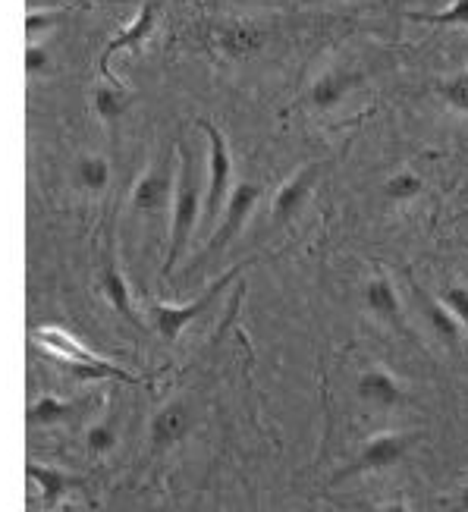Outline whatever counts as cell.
<instances>
[{"label": "cell", "instance_id": "6da1fadb", "mask_svg": "<svg viewBox=\"0 0 468 512\" xmlns=\"http://www.w3.org/2000/svg\"><path fill=\"white\" fill-rule=\"evenodd\" d=\"M176 151H180V170H176L173 198H170V246H167V261H164V277H170L176 261L186 255L189 239L198 227V217H202V189H198V180H195L192 154L186 145H180Z\"/></svg>", "mask_w": 468, "mask_h": 512}, {"label": "cell", "instance_id": "7a4b0ae2", "mask_svg": "<svg viewBox=\"0 0 468 512\" xmlns=\"http://www.w3.org/2000/svg\"><path fill=\"white\" fill-rule=\"evenodd\" d=\"M198 129L208 136V192L202 198V205H205L202 220L208 227H214V220L224 211V202L233 189V154H230L224 132L211 120H198Z\"/></svg>", "mask_w": 468, "mask_h": 512}, {"label": "cell", "instance_id": "3957f363", "mask_svg": "<svg viewBox=\"0 0 468 512\" xmlns=\"http://www.w3.org/2000/svg\"><path fill=\"white\" fill-rule=\"evenodd\" d=\"M412 447V437L409 434H399V431H387V434H377L371 437L365 447L359 450L346 469H340L337 475L330 478V484H340L346 478H355V475H365V472H387L393 465H399L406 459Z\"/></svg>", "mask_w": 468, "mask_h": 512}, {"label": "cell", "instance_id": "277c9868", "mask_svg": "<svg viewBox=\"0 0 468 512\" xmlns=\"http://www.w3.org/2000/svg\"><path fill=\"white\" fill-rule=\"evenodd\" d=\"M242 267H245V264H236L233 271H227L217 283H211V286L205 289V296L192 299L189 305H151V318H154V327H158L161 337L170 340V343H173L176 337H180V333H183L198 315H205V311L214 305V299L233 283V277L242 274Z\"/></svg>", "mask_w": 468, "mask_h": 512}, {"label": "cell", "instance_id": "5b68a950", "mask_svg": "<svg viewBox=\"0 0 468 512\" xmlns=\"http://www.w3.org/2000/svg\"><path fill=\"white\" fill-rule=\"evenodd\" d=\"M261 202V186L258 183H239L230 189L227 202H224V211L214 220V236L208 239V249L205 255H214V252H224L230 242L242 233L245 220L252 217L255 205Z\"/></svg>", "mask_w": 468, "mask_h": 512}, {"label": "cell", "instance_id": "8992f818", "mask_svg": "<svg viewBox=\"0 0 468 512\" xmlns=\"http://www.w3.org/2000/svg\"><path fill=\"white\" fill-rule=\"evenodd\" d=\"M35 340L41 346H48V352L60 355V359L70 365L76 374H82V377H104V374H110V377H129L126 371L101 362L95 352H88L79 340H73L70 333H63V330H54V327L51 330H38Z\"/></svg>", "mask_w": 468, "mask_h": 512}, {"label": "cell", "instance_id": "52a82bcc", "mask_svg": "<svg viewBox=\"0 0 468 512\" xmlns=\"http://www.w3.org/2000/svg\"><path fill=\"white\" fill-rule=\"evenodd\" d=\"M318 173H321L318 164H308V167L296 170V173L289 176V180L277 189L274 202H271V217H274V224H289V220H293V217L305 208V202L311 198V192H315Z\"/></svg>", "mask_w": 468, "mask_h": 512}, {"label": "cell", "instance_id": "ba28073f", "mask_svg": "<svg viewBox=\"0 0 468 512\" xmlns=\"http://www.w3.org/2000/svg\"><path fill=\"white\" fill-rule=\"evenodd\" d=\"M192 431V412L186 403H167L158 415L151 418V431H148V443L154 453H167L176 443H183L186 434Z\"/></svg>", "mask_w": 468, "mask_h": 512}, {"label": "cell", "instance_id": "9c48e42d", "mask_svg": "<svg viewBox=\"0 0 468 512\" xmlns=\"http://www.w3.org/2000/svg\"><path fill=\"white\" fill-rule=\"evenodd\" d=\"M365 82L359 70H327L308 88V104L315 110H337L355 88Z\"/></svg>", "mask_w": 468, "mask_h": 512}, {"label": "cell", "instance_id": "30bf717a", "mask_svg": "<svg viewBox=\"0 0 468 512\" xmlns=\"http://www.w3.org/2000/svg\"><path fill=\"white\" fill-rule=\"evenodd\" d=\"M362 403L374 409H399L406 403V390L396 381V374L387 368H368L359 374V384H355Z\"/></svg>", "mask_w": 468, "mask_h": 512}, {"label": "cell", "instance_id": "8fae6325", "mask_svg": "<svg viewBox=\"0 0 468 512\" xmlns=\"http://www.w3.org/2000/svg\"><path fill=\"white\" fill-rule=\"evenodd\" d=\"M173 198V176L167 167H151L132 189V205L142 214H158Z\"/></svg>", "mask_w": 468, "mask_h": 512}, {"label": "cell", "instance_id": "7c38bea8", "mask_svg": "<svg viewBox=\"0 0 468 512\" xmlns=\"http://www.w3.org/2000/svg\"><path fill=\"white\" fill-rule=\"evenodd\" d=\"M365 305L374 318H381L384 324L403 330V302H399V293L390 277L377 274L365 283Z\"/></svg>", "mask_w": 468, "mask_h": 512}, {"label": "cell", "instance_id": "4fadbf2b", "mask_svg": "<svg viewBox=\"0 0 468 512\" xmlns=\"http://www.w3.org/2000/svg\"><path fill=\"white\" fill-rule=\"evenodd\" d=\"M412 289H415V296H418V302H421V315H425L431 333H434V337H437L443 346L456 349V346L462 343V327H459L456 315H453V311H450L447 305H440L437 299H431L418 283H412Z\"/></svg>", "mask_w": 468, "mask_h": 512}, {"label": "cell", "instance_id": "5bb4252c", "mask_svg": "<svg viewBox=\"0 0 468 512\" xmlns=\"http://www.w3.org/2000/svg\"><path fill=\"white\" fill-rule=\"evenodd\" d=\"M264 29L255 22H227L217 29V48L227 57H252L264 48Z\"/></svg>", "mask_w": 468, "mask_h": 512}, {"label": "cell", "instance_id": "9a60e30c", "mask_svg": "<svg viewBox=\"0 0 468 512\" xmlns=\"http://www.w3.org/2000/svg\"><path fill=\"white\" fill-rule=\"evenodd\" d=\"M101 289H104L107 302L114 305V311H117L120 318H126L129 324L142 327V318L136 315V308H132V296H129V289H126V277L117 271V264H114V261H110V264L104 267V274H101Z\"/></svg>", "mask_w": 468, "mask_h": 512}, {"label": "cell", "instance_id": "2e32d148", "mask_svg": "<svg viewBox=\"0 0 468 512\" xmlns=\"http://www.w3.org/2000/svg\"><path fill=\"white\" fill-rule=\"evenodd\" d=\"M154 19H158V10H154V4H145L136 16V22L123 32L117 35L114 41H110V48H107V57H114L120 48H139V44L154 32Z\"/></svg>", "mask_w": 468, "mask_h": 512}, {"label": "cell", "instance_id": "e0dca14e", "mask_svg": "<svg viewBox=\"0 0 468 512\" xmlns=\"http://www.w3.org/2000/svg\"><path fill=\"white\" fill-rule=\"evenodd\" d=\"M76 183L85 189V192H104L107 183H110V164L101 154H85L76 164Z\"/></svg>", "mask_w": 468, "mask_h": 512}, {"label": "cell", "instance_id": "ac0fdd59", "mask_svg": "<svg viewBox=\"0 0 468 512\" xmlns=\"http://www.w3.org/2000/svg\"><path fill=\"white\" fill-rule=\"evenodd\" d=\"M425 192V180L415 173V170H396L390 173V180L384 183V195L396 205H406V202H415V198Z\"/></svg>", "mask_w": 468, "mask_h": 512}, {"label": "cell", "instance_id": "d6986e66", "mask_svg": "<svg viewBox=\"0 0 468 512\" xmlns=\"http://www.w3.org/2000/svg\"><path fill=\"white\" fill-rule=\"evenodd\" d=\"M437 95L456 114H468V70L450 73L447 79L437 82Z\"/></svg>", "mask_w": 468, "mask_h": 512}, {"label": "cell", "instance_id": "ffe728a7", "mask_svg": "<svg viewBox=\"0 0 468 512\" xmlns=\"http://www.w3.org/2000/svg\"><path fill=\"white\" fill-rule=\"evenodd\" d=\"M70 403H63V399L57 396H41L35 399V403L29 406L26 418L32 421V425H41V428H51V425H60V421L70 415Z\"/></svg>", "mask_w": 468, "mask_h": 512}, {"label": "cell", "instance_id": "44dd1931", "mask_svg": "<svg viewBox=\"0 0 468 512\" xmlns=\"http://www.w3.org/2000/svg\"><path fill=\"white\" fill-rule=\"evenodd\" d=\"M412 22H428V26H453V29H468V0H450L447 10L440 13H406Z\"/></svg>", "mask_w": 468, "mask_h": 512}, {"label": "cell", "instance_id": "7402d4cb", "mask_svg": "<svg viewBox=\"0 0 468 512\" xmlns=\"http://www.w3.org/2000/svg\"><path fill=\"white\" fill-rule=\"evenodd\" d=\"M95 110H98L101 120L117 123L129 110V95L120 92V88H98V92H95Z\"/></svg>", "mask_w": 468, "mask_h": 512}, {"label": "cell", "instance_id": "603a6c76", "mask_svg": "<svg viewBox=\"0 0 468 512\" xmlns=\"http://www.w3.org/2000/svg\"><path fill=\"white\" fill-rule=\"evenodd\" d=\"M443 305H447L456 315L462 333H468V289L465 286H450L447 293H443Z\"/></svg>", "mask_w": 468, "mask_h": 512}, {"label": "cell", "instance_id": "cb8c5ba5", "mask_svg": "<svg viewBox=\"0 0 468 512\" xmlns=\"http://www.w3.org/2000/svg\"><path fill=\"white\" fill-rule=\"evenodd\" d=\"M114 443H117V431L110 425H95V428H88V434H85V447L92 453H110V450H114Z\"/></svg>", "mask_w": 468, "mask_h": 512}, {"label": "cell", "instance_id": "d4e9b609", "mask_svg": "<svg viewBox=\"0 0 468 512\" xmlns=\"http://www.w3.org/2000/svg\"><path fill=\"white\" fill-rule=\"evenodd\" d=\"M57 19H60V13H54V10H35V13H29L26 16V35L38 38L41 32H48Z\"/></svg>", "mask_w": 468, "mask_h": 512}, {"label": "cell", "instance_id": "484cf974", "mask_svg": "<svg viewBox=\"0 0 468 512\" xmlns=\"http://www.w3.org/2000/svg\"><path fill=\"white\" fill-rule=\"evenodd\" d=\"M51 66V54H48V48H41V44H29L26 48V73L29 76H38V73H44Z\"/></svg>", "mask_w": 468, "mask_h": 512}, {"label": "cell", "instance_id": "4316f807", "mask_svg": "<svg viewBox=\"0 0 468 512\" xmlns=\"http://www.w3.org/2000/svg\"><path fill=\"white\" fill-rule=\"evenodd\" d=\"M29 475L38 478V481L44 484V491H48L51 497H57V494L63 491V484H66L57 472H48V469H29Z\"/></svg>", "mask_w": 468, "mask_h": 512}, {"label": "cell", "instance_id": "83f0119b", "mask_svg": "<svg viewBox=\"0 0 468 512\" xmlns=\"http://www.w3.org/2000/svg\"><path fill=\"white\" fill-rule=\"evenodd\" d=\"M453 503H456V509H465V512H468V484H465L462 491L456 494V500H453Z\"/></svg>", "mask_w": 468, "mask_h": 512}]
</instances>
